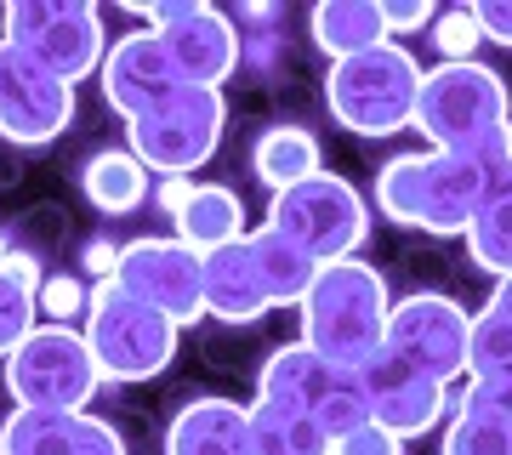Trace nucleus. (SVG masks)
Here are the masks:
<instances>
[{"mask_svg": "<svg viewBox=\"0 0 512 455\" xmlns=\"http://www.w3.org/2000/svg\"><path fill=\"white\" fill-rule=\"evenodd\" d=\"M416 131L427 148L461 154L478 171L512 165V97L490 63H439L421 74Z\"/></svg>", "mask_w": 512, "mask_h": 455, "instance_id": "obj_1", "label": "nucleus"}, {"mask_svg": "<svg viewBox=\"0 0 512 455\" xmlns=\"http://www.w3.org/2000/svg\"><path fill=\"white\" fill-rule=\"evenodd\" d=\"M484 182H490V171H478L444 148L393 154L376 171V217L393 222V228H416V234L467 239L478 200H484Z\"/></svg>", "mask_w": 512, "mask_h": 455, "instance_id": "obj_2", "label": "nucleus"}, {"mask_svg": "<svg viewBox=\"0 0 512 455\" xmlns=\"http://www.w3.org/2000/svg\"><path fill=\"white\" fill-rule=\"evenodd\" d=\"M296 313H302V347H313L330 364L359 370L387 342L393 296H387V279L365 256H348V262H325L313 273V291L302 296Z\"/></svg>", "mask_w": 512, "mask_h": 455, "instance_id": "obj_3", "label": "nucleus"}, {"mask_svg": "<svg viewBox=\"0 0 512 455\" xmlns=\"http://www.w3.org/2000/svg\"><path fill=\"white\" fill-rule=\"evenodd\" d=\"M421 63L410 46L382 40L359 57L330 63L325 74V109L330 120L353 137H399L416 126V103H421Z\"/></svg>", "mask_w": 512, "mask_h": 455, "instance_id": "obj_4", "label": "nucleus"}, {"mask_svg": "<svg viewBox=\"0 0 512 455\" xmlns=\"http://www.w3.org/2000/svg\"><path fill=\"white\" fill-rule=\"evenodd\" d=\"M80 330L92 342V359L103 370V382H154L160 370H171L177 342H183V325H171L148 302L126 296L114 279L109 285H92V302H86Z\"/></svg>", "mask_w": 512, "mask_h": 455, "instance_id": "obj_5", "label": "nucleus"}, {"mask_svg": "<svg viewBox=\"0 0 512 455\" xmlns=\"http://www.w3.org/2000/svg\"><path fill=\"white\" fill-rule=\"evenodd\" d=\"M0 40L29 52L63 86H80V80L103 74V57L114 46L103 35V12L92 0H6Z\"/></svg>", "mask_w": 512, "mask_h": 455, "instance_id": "obj_6", "label": "nucleus"}, {"mask_svg": "<svg viewBox=\"0 0 512 455\" xmlns=\"http://www.w3.org/2000/svg\"><path fill=\"white\" fill-rule=\"evenodd\" d=\"M103 370L80 325H46L40 319L6 359V393L18 410H92Z\"/></svg>", "mask_w": 512, "mask_h": 455, "instance_id": "obj_7", "label": "nucleus"}, {"mask_svg": "<svg viewBox=\"0 0 512 455\" xmlns=\"http://www.w3.org/2000/svg\"><path fill=\"white\" fill-rule=\"evenodd\" d=\"M268 228L285 234L291 245L325 268V262H348L370 239V200L336 171H313L308 182H296L285 194L268 200Z\"/></svg>", "mask_w": 512, "mask_h": 455, "instance_id": "obj_8", "label": "nucleus"}, {"mask_svg": "<svg viewBox=\"0 0 512 455\" xmlns=\"http://www.w3.org/2000/svg\"><path fill=\"white\" fill-rule=\"evenodd\" d=\"M222 126H228V103L222 91L205 86H177L165 103H154L148 114L126 120V148L143 160V171L154 177H194L222 143Z\"/></svg>", "mask_w": 512, "mask_h": 455, "instance_id": "obj_9", "label": "nucleus"}, {"mask_svg": "<svg viewBox=\"0 0 512 455\" xmlns=\"http://www.w3.org/2000/svg\"><path fill=\"white\" fill-rule=\"evenodd\" d=\"M256 399L308 410L330 438H342V433H353V427H365V421H370L359 370H353V364L319 359V353L302 347V342H285V347L268 353V364L256 370Z\"/></svg>", "mask_w": 512, "mask_h": 455, "instance_id": "obj_10", "label": "nucleus"}, {"mask_svg": "<svg viewBox=\"0 0 512 455\" xmlns=\"http://www.w3.org/2000/svg\"><path fill=\"white\" fill-rule=\"evenodd\" d=\"M114 285L154 313H165L171 325H194L205 319V256L188 251L183 239H131L120 245V268Z\"/></svg>", "mask_w": 512, "mask_h": 455, "instance_id": "obj_11", "label": "nucleus"}, {"mask_svg": "<svg viewBox=\"0 0 512 455\" xmlns=\"http://www.w3.org/2000/svg\"><path fill=\"white\" fill-rule=\"evenodd\" d=\"M387 347L421 364L427 376H439L444 387H456L467 376V353H473V313L444 291H416L393 302Z\"/></svg>", "mask_w": 512, "mask_h": 455, "instance_id": "obj_12", "label": "nucleus"}, {"mask_svg": "<svg viewBox=\"0 0 512 455\" xmlns=\"http://www.w3.org/2000/svg\"><path fill=\"white\" fill-rule=\"evenodd\" d=\"M359 382H365V404H370V421L387 427V433L399 438H421L433 433L450 410V387L439 376H427L421 364H410L404 353L393 347H376L365 364H359Z\"/></svg>", "mask_w": 512, "mask_h": 455, "instance_id": "obj_13", "label": "nucleus"}, {"mask_svg": "<svg viewBox=\"0 0 512 455\" xmlns=\"http://www.w3.org/2000/svg\"><path fill=\"white\" fill-rule=\"evenodd\" d=\"M69 120H74V86H63L29 52L0 40V137L18 148H40L63 137Z\"/></svg>", "mask_w": 512, "mask_h": 455, "instance_id": "obj_14", "label": "nucleus"}, {"mask_svg": "<svg viewBox=\"0 0 512 455\" xmlns=\"http://www.w3.org/2000/svg\"><path fill=\"white\" fill-rule=\"evenodd\" d=\"M97 80H103V103H109L120 120H137V114H148L154 103H165L171 91L183 86V74H177V63L165 52V40L148 35V29L114 40Z\"/></svg>", "mask_w": 512, "mask_h": 455, "instance_id": "obj_15", "label": "nucleus"}, {"mask_svg": "<svg viewBox=\"0 0 512 455\" xmlns=\"http://www.w3.org/2000/svg\"><path fill=\"white\" fill-rule=\"evenodd\" d=\"M0 455H126V444L92 410H12L0 421Z\"/></svg>", "mask_w": 512, "mask_h": 455, "instance_id": "obj_16", "label": "nucleus"}, {"mask_svg": "<svg viewBox=\"0 0 512 455\" xmlns=\"http://www.w3.org/2000/svg\"><path fill=\"white\" fill-rule=\"evenodd\" d=\"M165 52L183 74V86H205V91H222L228 74L239 69V29L228 12L217 6H194L177 29H165Z\"/></svg>", "mask_w": 512, "mask_h": 455, "instance_id": "obj_17", "label": "nucleus"}, {"mask_svg": "<svg viewBox=\"0 0 512 455\" xmlns=\"http://www.w3.org/2000/svg\"><path fill=\"white\" fill-rule=\"evenodd\" d=\"M165 455H251V404L188 399L165 427Z\"/></svg>", "mask_w": 512, "mask_h": 455, "instance_id": "obj_18", "label": "nucleus"}, {"mask_svg": "<svg viewBox=\"0 0 512 455\" xmlns=\"http://www.w3.org/2000/svg\"><path fill=\"white\" fill-rule=\"evenodd\" d=\"M268 308V291H262V273L251 262V245L234 239L222 251H205V319H222V325H256Z\"/></svg>", "mask_w": 512, "mask_h": 455, "instance_id": "obj_19", "label": "nucleus"}, {"mask_svg": "<svg viewBox=\"0 0 512 455\" xmlns=\"http://www.w3.org/2000/svg\"><path fill=\"white\" fill-rule=\"evenodd\" d=\"M177 239H183L188 251H222V245H234V239H245V205H239V194L228 188V182H194V194H188V205L177 211Z\"/></svg>", "mask_w": 512, "mask_h": 455, "instance_id": "obj_20", "label": "nucleus"}, {"mask_svg": "<svg viewBox=\"0 0 512 455\" xmlns=\"http://www.w3.org/2000/svg\"><path fill=\"white\" fill-rule=\"evenodd\" d=\"M313 46L330 57V63H342V57H359L370 46H382L387 40V23H382V0H319L313 6Z\"/></svg>", "mask_w": 512, "mask_h": 455, "instance_id": "obj_21", "label": "nucleus"}, {"mask_svg": "<svg viewBox=\"0 0 512 455\" xmlns=\"http://www.w3.org/2000/svg\"><path fill=\"white\" fill-rule=\"evenodd\" d=\"M245 245H251L256 273H262L268 308H302V296L313 291V273H319V262H313L302 245H291L285 234H274V228H251V234H245Z\"/></svg>", "mask_w": 512, "mask_h": 455, "instance_id": "obj_22", "label": "nucleus"}, {"mask_svg": "<svg viewBox=\"0 0 512 455\" xmlns=\"http://www.w3.org/2000/svg\"><path fill=\"white\" fill-rule=\"evenodd\" d=\"M467 256L478 273H495V279L512 273V165L490 171V182H484L478 217L467 228Z\"/></svg>", "mask_w": 512, "mask_h": 455, "instance_id": "obj_23", "label": "nucleus"}, {"mask_svg": "<svg viewBox=\"0 0 512 455\" xmlns=\"http://www.w3.org/2000/svg\"><path fill=\"white\" fill-rule=\"evenodd\" d=\"M40 285L46 273L29 251H0V364L18 353V342L40 325Z\"/></svg>", "mask_w": 512, "mask_h": 455, "instance_id": "obj_24", "label": "nucleus"}, {"mask_svg": "<svg viewBox=\"0 0 512 455\" xmlns=\"http://www.w3.org/2000/svg\"><path fill=\"white\" fill-rule=\"evenodd\" d=\"M251 171L268 194H285L296 182H308L313 171H325L319 160V137L308 126H268L251 148Z\"/></svg>", "mask_w": 512, "mask_h": 455, "instance_id": "obj_25", "label": "nucleus"}, {"mask_svg": "<svg viewBox=\"0 0 512 455\" xmlns=\"http://www.w3.org/2000/svg\"><path fill=\"white\" fill-rule=\"evenodd\" d=\"M80 188H86V200H92L103 217H131V211L148 200V171L131 148H103V154L86 160Z\"/></svg>", "mask_w": 512, "mask_h": 455, "instance_id": "obj_26", "label": "nucleus"}, {"mask_svg": "<svg viewBox=\"0 0 512 455\" xmlns=\"http://www.w3.org/2000/svg\"><path fill=\"white\" fill-rule=\"evenodd\" d=\"M251 455H330V433L308 410L256 399L251 404Z\"/></svg>", "mask_w": 512, "mask_h": 455, "instance_id": "obj_27", "label": "nucleus"}, {"mask_svg": "<svg viewBox=\"0 0 512 455\" xmlns=\"http://www.w3.org/2000/svg\"><path fill=\"white\" fill-rule=\"evenodd\" d=\"M467 382H512V313L490 308V302L473 313Z\"/></svg>", "mask_w": 512, "mask_h": 455, "instance_id": "obj_28", "label": "nucleus"}, {"mask_svg": "<svg viewBox=\"0 0 512 455\" xmlns=\"http://www.w3.org/2000/svg\"><path fill=\"white\" fill-rule=\"evenodd\" d=\"M439 455H512V433L490 416V410H478L473 399H461L450 427H444Z\"/></svg>", "mask_w": 512, "mask_h": 455, "instance_id": "obj_29", "label": "nucleus"}, {"mask_svg": "<svg viewBox=\"0 0 512 455\" xmlns=\"http://www.w3.org/2000/svg\"><path fill=\"white\" fill-rule=\"evenodd\" d=\"M86 302H92V291H86L74 273H46V285H40V319H46V325L86 319Z\"/></svg>", "mask_w": 512, "mask_h": 455, "instance_id": "obj_30", "label": "nucleus"}, {"mask_svg": "<svg viewBox=\"0 0 512 455\" xmlns=\"http://www.w3.org/2000/svg\"><path fill=\"white\" fill-rule=\"evenodd\" d=\"M478 40H484V35H478V23H473V12H467V6L439 12V23H433V46H439L444 63H473Z\"/></svg>", "mask_w": 512, "mask_h": 455, "instance_id": "obj_31", "label": "nucleus"}, {"mask_svg": "<svg viewBox=\"0 0 512 455\" xmlns=\"http://www.w3.org/2000/svg\"><path fill=\"white\" fill-rule=\"evenodd\" d=\"M330 455H404V444L387 433V427L365 421V427H353V433L330 438Z\"/></svg>", "mask_w": 512, "mask_h": 455, "instance_id": "obj_32", "label": "nucleus"}, {"mask_svg": "<svg viewBox=\"0 0 512 455\" xmlns=\"http://www.w3.org/2000/svg\"><path fill=\"white\" fill-rule=\"evenodd\" d=\"M382 23H387V40H399V35H421V29H433L439 12H433V0H399V6H387V0H382Z\"/></svg>", "mask_w": 512, "mask_h": 455, "instance_id": "obj_33", "label": "nucleus"}, {"mask_svg": "<svg viewBox=\"0 0 512 455\" xmlns=\"http://www.w3.org/2000/svg\"><path fill=\"white\" fill-rule=\"evenodd\" d=\"M478 23V35L490 40V46H507L512 52V0H478V6H467Z\"/></svg>", "mask_w": 512, "mask_h": 455, "instance_id": "obj_34", "label": "nucleus"}, {"mask_svg": "<svg viewBox=\"0 0 512 455\" xmlns=\"http://www.w3.org/2000/svg\"><path fill=\"white\" fill-rule=\"evenodd\" d=\"M467 399H473L478 410H490V416L512 433V382H467Z\"/></svg>", "mask_w": 512, "mask_h": 455, "instance_id": "obj_35", "label": "nucleus"}, {"mask_svg": "<svg viewBox=\"0 0 512 455\" xmlns=\"http://www.w3.org/2000/svg\"><path fill=\"white\" fill-rule=\"evenodd\" d=\"M114 268H120V245H109V239H97V245H86V273H92L97 285H109Z\"/></svg>", "mask_w": 512, "mask_h": 455, "instance_id": "obj_36", "label": "nucleus"}, {"mask_svg": "<svg viewBox=\"0 0 512 455\" xmlns=\"http://www.w3.org/2000/svg\"><path fill=\"white\" fill-rule=\"evenodd\" d=\"M188 194H194V182H188V177H165V182H160V194H154V200H160V211H165V217L177 222V211H183V205H188Z\"/></svg>", "mask_w": 512, "mask_h": 455, "instance_id": "obj_37", "label": "nucleus"}, {"mask_svg": "<svg viewBox=\"0 0 512 455\" xmlns=\"http://www.w3.org/2000/svg\"><path fill=\"white\" fill-rule=\"evenodd\" d=\"M490 308L512 313V273H507V279H495V291H490Z\"/></svg>", "mask_w": 512, "mask_h": 455, "instance_id": "obj_38", "label": "nucleus"}, {"mask_svg": "<svg viewBox=\"0 0 512 455\" xmlns=\"http://www.w3.org/2000/svg\"><path fill=\"white\" fill-rule=\"evenodd\" d=\"M0 251H6V239H0Z\"/></svg>", "mask_w": 512, "mask_h": 455, "instance_id": "obj_39", "label": "nucleus"}]
</instances>
